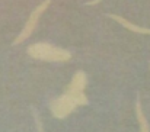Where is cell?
Instances as JSON below:
<instances>
[{"label": "cell", "mask_w": 150, "mask_h": 132, "mask_svg": "<svg viewBox=\"0 0 150 132\" xmlns=\"http://www.w3.org/2000/svg\"><path fill=\"white\" fill-rule=\"evenodd\" d=\"M88 79L85 71H77L67 90L55 100H52L50 105V110L52 116H55L57 119H64L66 116H69L77 106H83L88 103V97L85 96V87H86Z\"/></svg>", "instance_id": "6da1fadb"}, {"label": "cell", "mask_w": 150, "mask_h": 132, "mask_svg": "<svg viewBox=\"0 0 150 132\" xmlns=\"http://www.w3.org/2000/svg\"><path fill=\"white\" fill-rule=\"evenodd\" d=\"M28 55L41 60V61H48V62H64L71 58V54L67 49H63L60 46L51 45L48 42H35L29 45L26 49Z\"/></svg>", "instance_id": "7a4b0ae2"}, {"label": "cell", "mask_w": 150, "mask_h": 132, "mask_svg": "<svg viewBox=\"0 0 150 132\" xmlns=\"http://www.w3.org/2000/svg\"><path fill=\"white\" fill-rule=\"evenodd\" d=\"M51 0H44L40 6H37L32 12H31V16H29V19L26 20V23H25V26H23V29H22V32L16 37V39L13 41V45H19L22 44L25 39H28L31 35H32V32L35 31V28H37V25H38V20H40V18H41V15L47 10V7L50 6Z\"/></svg>", "instance_id": "3957f363"}, {"label": "cell", "mask_w": 150, "mask_h": 132, "mask_svg": "<svg viewBox=\"0 0 150 132\" xmlns=\"http://www.w3.org/2000/svg\"><path fill=\"white\" fill-rule=\"evenodd\" d=\"M108 16H109L111 19H114L115 22H118L120 25H122L124 28H127L128 31H131V32H136V34H143V35H150V28L137 26V25H134V23L128 22L127 19H124L122 16H118V15H112V13H109Z\"/></svg>", "instance_id": "277c9868"}, {"label": "cell", "mask_w": 150, "mask_h": 132, "mask_svg": "<svg viewBox=\"0 0 150 132\" xmlns=\"http://www.w3.org/2000/svg\"><path fill=\"white\" fill-rule=\"evenodd\" d=\"M136 115H137V119H139V122H140V132H149V122H147V119H146V116H144V113H143V110H142V103H140V99H137V102H136Z\"/></svg>", "instance_id": "5b68a950"}, {"label": "cell", "mask_w": 150, "mask_h": 132, "mask_svg": "<svg viewBox=\"0 0 150 132\" xmlns=\"http://www.w3.org/2000/svg\"><path fill=\"white\" fill-rule=\"evenodd\" d=\"M34 115H35V122H37V126H38L40 132H44V129H42V125H41V122H40V119H38V116H37V113H35V112H34Z\"/></svg>", "instance_id": "8992f818"}, {"label": "cell", "mask_w": 150, "mask_h": 132, "mask_svg": "<svg viewBox=\"0 0 150 132\" xmlns=\"http://www.w3.org/2000/svg\"><path fill=\"white\" fill-rule=\"evenodd\" d=\"M99 1H102V0H91V1H88L86 4H88V6H95V4H98Z\"/></svg>", "instance_id": "52a82bcc"}]
</instances>
